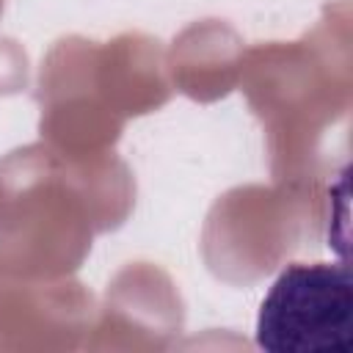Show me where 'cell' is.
<instances>
[{"instance_id":"obj_1","label":"cell","mask_w":353,"mask_h":353,"mask_svg":"<svg viewBox=\"0 0 353 353\" xmlns=\"http://www.w3.org/2000/svg\"><path fill=\"white\" fill-rule=\"evenodd\" d=\"M268 353H350L353 279L342 262H295L279 273L256 317Z\"/></svg>"}]
</instances>
